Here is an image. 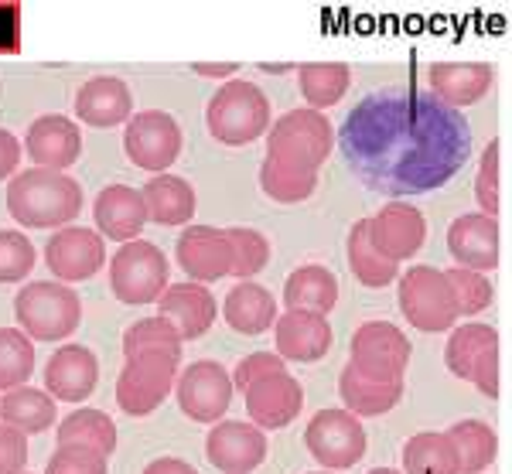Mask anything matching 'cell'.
I'll list each match as a JSON object with an SVG mask.
<instances>
[{
	"mask_svg": "<svg viewBox=\"0 0 512 474\" xmlns=\"http://www.w3.org/2000/svg\"><path fill=\"white\" fill-rule=\"evenodd\" d=\"M277 355L284 362H321L332 352V324L321 314L284 311L274 321Z\"/></svg>",
	"mask_w": 512,
	"mask_h": 474,
	"instance_id": "44dd1931",
	"label": "cell"
},
{
	"mask_svg": "<svg viewBox=\"0 0 512 474\" xmlns=\"http://www.w3.org/2000/svg\"><path fill=\"white\" fill-rule=\"evenodd\" d=\"M304 444L325 471H345L366 454V427L349 410H321L304 430Z\"/></svg>",
	"mask_w": 512,
	"mask_h": 474,
	"instance_id": "30bf717a",
	"label": "cell"
},
{
	"mask_svg": "<svg viewBox=\"0 0 512 474\" xmlns=\"http://www.w3.org/2000/svg\"><path fill=\"white\" fill-rule=\"evenodd\" d=\"M178 266L192 284H216L233 273V249H229L226 229L216 226H192L178 236L175 246Z\"/></svg>",
	"mask_w": 512,
	"mask_h": 474,
	"instance_id": "9a60e30c",
	"label": "cell"
},
{
	"mask_svg": "<svg viewBox=\"0 0 512 474\" xmlns=\"http://www.w3.org/2000/svg\"><path fill=\"white\" fill-rule=\"evenodd\" d=\"M260 188L267 198H274L280 205H297V202H308L318 188V174L315 171H294L284 168V164L270 161L263 157L260 164Z\"/></svg>",
	"mask_w": 512,
	"mask_h": 474,
	"instance_id": "74e56055",
	"label": "cell"
},
{
	"mask_svg": "<svg viewBox=\"0 0 512 474\" xmlns=\"http://www.w3.org/2000/svg\"><path fill=\"white\" fill-rule=\"evenodd\" d=\"M427 82H431V96L437 103L461 110V106H472L492 89V65L485 62H437L427 69Z\"/></svg>",
	"mask_w": 512,
	"mask_h": 474,
	"instance_id": "cb8c5ba5",
	"label": "cell"
},
{
	"mask_svg": "<svg viewBox=\"0 0 512 474\" xmlns=\"http://www.w3.org/2000/svg\"><path fill=\"white\" fill-rule=\"evenodd\" d=\"M338 151L369 191L390 198L444 188L472 157L465 113L417 89H379L345 116Z\"/></svg>",
	"mask_w": 512,
	"mask_h": 474,
	"instance_id": "6da1fadb",
	"label": "cell"
},
{
	"mask_svg": "<svg viewBox=\"0 0 512 474\" xmlns=\"http://www.w3.org/2000/svg\"><path fill=\"white\" fill-rule=\"evenodd\" d=\"M18 164H21V140L14 137L11 130L0 127V181H4V178H14Z\"/></svg>",
	"mask_w": 512,
	"mask_h": 474,
	"instance_id": "c3c4849f",
	"label": "cell"
},
{
	"mask_svg": "<svg viewBox=\"0 0 512 474\" xmlns=\"http://www.w3.org/2000/svg\"><path fill=\"white\" fill-rule=\"evenodd\" d=\"M475 202L478 212L495 219L499 215V144H492L482 151V161H478V174H475Z\"/></svg>",
	"mask_w": 512,
	"mask_h": 474,
	"instance_id": "7bdbcfd3",
	"label": "cell"
},
{
	"mask_svg": "<svg viewBox=\"0 0 512 474\" xmlns=\"http://www.w3.org/2000/svg\"><path fill=\"white\" fill-rule=\"evenodd\" d=\"M14 318L31 342H62L72 338L82 321V301L69 284L35 280L14 297Z\"/></svg>",
	"mask_w": 512,
	"mask_h": 474,
	"instance_id": "3957f363",
	"label": "cell"
},
{
	"mask_svg": "<svg viewBox=\"0 0 512 474\" xmlns=\"http://www.w3.org/2000/svg\"><path fill=\"white\" fill-rule=\"evenodd\" d=\"M205 454L219 474H253L267 457V434L246 420H219L205 437Z\"/></svg>",
	"mask_w": 512,
	"mask_h": 474,
	"instance_id": "5bb4252c",
	"label": "cell"
},
{
	"mask_svg": "<svg viewBox=\"0 0 512 474\" xmlns=\"http://www.w3.org/2000/svg\"><path fill=\"white\" fill-rule=\"evenodd\" d=\"M24 147H28V157L45 171H65L79 161L82 154V133L76 127V120H65L59 113L38 116L28 127V137H24Z\"/></svg>",
	"mask_w": 512,
	"mask_h": 474,
	"instance_id": "ffe728a7",
	"label": "cell"
},
{
	"mask_svg": "<svg viewBox=\"0 0 512 474\" xmlns=\"http://www.w3.org/2000/svg\"><path fill=\"white\" fill-rule=\"evenodd\" d=\"M28 468V437L0 423V474H21Z\"/></svg>",
	"mask_w": 512,
	"mask_h": 474,
	"instance_id": "bcb514c9",
	"label": "cell"
},
{
	"mask_svg": "<svg viewBox=\"0 0 512 474\" xmlns=\"http://www.w3.org/2000/svg\"><path fill=\"white\" fill-rule=\"evenodd\" d=\"M222 318L239 335H263V331L274 328L277 321V304L274 294L267 287L253 284V280H243L226 294L222 301Z\"/></svg>",
	"mask_w": 512,
	"mask_h": 474,
	"instance_id": "83f0119b",
	"label": "cell"
},
{
	"mask_svg": "<svg viewBox=\"0 0 512 474\" xmlns=\"http://www.w3.org/2000/svg\"><path fill=\"white\" fill-rule=\"evenodd\" d=\"M21 474H28V471H21Z\"/></svg>",
	"mask_w": 512,
	"mask_h": 474,
	"instance_id": "11a10c76",
	"label": "cell"
},
{
	"mask_svg": "<svg viewBox=\"0 0 512 474\" xmlns=\"http://www.w3.org/2000/svg\"><path fill=\"white\" fill-rule=\"evenodd\" d=\"M144 474H198L192 464L181 461V457H158L144 468Z\"/></svg>",
	"mask_w": 512,
	"mask_h": 474,
	"instance_id": "681fc988",
	"label": "cell"
},
{
	"mask_svg": "<svg viewBox=\"0 0 512 474\" xmlns=\"http://www.w3.org/2000/svg\"><path fill=\"white\" fill-rule=\"evenodd\" d=\"M175 396L188 420L219 423L226 417L229 403H233V376L212 359L192 362L175 379Z\"/></svg>",
	"mask_w": 512,
	"mask_h": 474,
	"instance_id": "7c38bea8",
	"label": "cell"
},
{
	"mask_svg": "<svg viewBox=\"0 0 512 474\" xmlns=\"http://www.w3.org/2000/svg\"><path fill=\"white\" fill-rule=\"evenodd\" d=\"M35 372V342L21 328H0V393L28 386Z\"/></svg>",
	"mask_w": 512,
	"mask_h": 474,
	"instance_id": "f35d334b",
	"label": "cell"
},
{
	"mask_svg": "<svg viewBox=\"0 0 512 474\" xmlns=\"http://www.w3.org/2000/svg\"><path fill=\"white\" fill-rule=\"evenodd\" d=\"M338 396L352 417H383L403 399V382H373L345 365L338 376Z\"/></svg>",
	"mask_w": 512,
	"mask_h": 474,
	"instance_id": "f1b7e54d",
	"label": "cell"
},
{
	"mask_svg": "<svg viewBox=\"0 0 512 474\" xmlns=\"http://www.w3.org/2000/svg\"><path fill=\"white\" fill-rule=\"evenodd\" d=\"M158 314L175 324L181 342H195V338H202L216 324L219 307L216 297L209 294V287L188 280V284H171L164 290L158 301Z\"/></svg>",
	"mask_w": 512,
	"mask_h": 474,
	"instance_id": "7402d4cb",
	"label": "cell"
},
{
	"mask_svg": "<svg viewBox=\"0 0 512 474\" xmlns=\"http://www.w3.org/2000/svg\"><path fill=\"white\" fill-rule=\"evenodd\" d=\"M246 417L260 430H284L287 423L297 420L304 406V389L291 372H274V376L256 379L246 389Z\"/></svg>",
	"mask_w": 512,
	"mask_h": 474,
	"instance_id": "e0dca14e",
	"label": "cell"
},
{
	"mask_svg": "<svg viewBox=\"0 0 512 474\" xmlns=\"http://www.w3.org/2000/svg\"><path fill=\"white\" fill-rule=\"evenodd\" d=\"M260 69H263V72H270V76H274V72L280 76V72H287V69H291V65H274V62H263Z\"/></svg>",
	"mask_w": 512,
	"mask_h": 474,
	"instance_id": "816d5d0a",
	"label": "cell"
},
{
	"mask_svg": "<svg viewBox=\"0 0 512 474\" xmlns=\"http://www.w3.org/2000/svg\"><path fill=\"white\" fill-rule=\"evenodd\" d=\"M448 253L454 266L475 273H489L499 266V222L482 212L458 215L448 229Z\"/></svg>",
	"mask_w": 512,
	"mask_h": 474,
	"instance_id": "d6986e66",
	"label": "cell"
},
{
	"mask_svg": "<svg viewBox=\"0 0 512 474\" xmlns=\"http://www.w3.org/2000/svg\"><path fill=\"white\" fill-rule=\"evenodd\" d=\"M315 474H328V471H315Z\"/></svg>",
	"mask_w": 512,
	"mask_h": 474,
	"instance_id": "db71d44e",
	"label": "cell"
},
{
	"mask_svg": "<svg viewBox=\"0 0 512 474\" xmlns=\"http://www.w3.org/2000/svg\"><path fill=\"white\" fill-rule=\"evenodd\" d=\"M284 304L287 311H308L328 318L338 304V277L321 263H304L287 277L284 284Z\"/></svg>",
	"mask_w": 512,
	"mask_h": 474,
	"instance_id": "4316f807",
	"label": "cell"
},
{
	"mask_svg": "<svg viewBox=\"0 0 512 474\" xmlns=\"http://www.w3.org/2000/svg\"><path fill=\"white\" fill-rule=\"evenodd\" d=\"M192 69L198 72V76H209V79H229V76H236L239 65H236V62H222V65L198 62V65H192Z\"/></svg>",
	"mask_w": 512,
	"mask_h": 474,
	"instance_id": "f907efd6",
	"label": "cell"
},
{
	"mask_svg": "<svg viewBox=\"0 0 512 474\" xmlns=\"http://www.w3.org/2000/svg\"><path fill=\"white\" fill-rule=\"evenodd\" d=\"M369 474H400V471H393V468H373Z\"/></svg>",
	"mask_w": 512,
	"mask_h": 474,
	"instance_id": "f5cc1de1",
	"label": "cell"
},
{
	"mask_svg": "<svg viewBox=\"0 0 512 474\" xmlns=\"http://www.w3.org/2000/svg\"><path fill=\"white\" fill-rule=\"evenodd\" d=\"M335 147V130L325 113L318 110H291L270 127L267 157L294 171H315L328 161Z\"/></svg>",
	"mask_w": 512,
	"mask_h": 474,
	"instance_id": "5b68a950",
	"label": "cell"
},
{
	"mask_svg": "<svg viewBox=\"0 0 512 474\" xmlns=\"http://www.w3.org/2000/svg\"><path fill=\"white\" fill-rule=\"evenodd\" d=\"M274 372H284V359H280V355H274V352H253V355H246V359H239L236 372H233V389L246 393V389H250L256 379L274 376Z\"/></svg>",
	"mask_w": 512,
	"mask_h": 474,
	"instance_id": "f6af8a7d",
	"label": "cell"
},
{
	"mask_svg": "<svg viewBox=\"0 0 512 474\" xmlns=\"http://www.w3.org/2000/svg\"><path fill=\"white\" fill-rule=\"evenodd\" d=\"M178 365L168 355H134L120 369L117 403L127 417H151L154 410L175 393Z\"/></svg>",
	"mask_w": 512,
	"mask_h": 474,
	"instance_id": "9c48e42d",
	"label": "cell"
},
{
	"mask_svg": "<svg viewBox=\"0 0 512 474\" xmlns=\"http://www.w3.org/2000/svg\"><path fill=\"white\" fill-rule=\"evenodd\" d=\"M38 253L18 229H0V284H21L35 270Z\"/></svg>",
	"mask_w": 512,
	"mask_h": 474,
	"instance_id": "60d3db41",
	"label": "cell"
},
{
	"mask_svg": "<svg viewBox=\"0 0 512 474\" xmlns=\"http://www.w3.org/2000/svg\"><path fill=\"white\" fill-rule=\"evenodd\" d=\"M181 335L168 318L154 314V318H140L123 331V355H168V359L181 362Z\"/></svg>",
	"mask_w": 512,
	"mask_h": 474,
	"instance_id": "d590c367",
	"label": "cell"
},
{
	"mask_svg": "<svg viewBox=\"0 0 512 474\" xmlns=\"http://www.w3.org/2000/svg\"><path fill=\"white\" fill-rule=\"evenodd\" d=\"M297 86H301V96L308 99V110H328V106L342 103V96L349 93L352 86V72L349 65L338 62H318V65H301L297 69Z\"/></svg>",
	"mask_w": 512,
	"mask_h": 474,
	"instance_id": "e575fe53",
	"label": "cell"
},
{
	"mask_svg": "<svg viewBox=\"0 0 512 474\" xmlns=\"http://www.w3.org/2000/svg\"><path fill=\"white\" fill-rule=\"evenodd\" d=\"M99 382V362L93 348L86 345H62L45 365V393L62 403H82L96 393Z\"/></svg>",
	"mask_w": 512,
	"mask_h": 474,
	"instance_id": "ac0fdd59",
	"label": "cell"
},
{
	"mask_svg": "<svg viewBox=\"0 0 512 474\" xmlns=\"http://www.w3.org/2000/svg\"><path fill=\"white\" fill-rule=\"evenodd\" d=\"M400 280L396 290V301H400V314L414 324L417 331L437 335V331H451L458 321V307H454L451 284L444 277V270L427 263L410 266Z\"/></svg>",
	"mask_w": 512,
	"mask_h": 474,
	"instance_id": "52a82bcc",
	"label": "cell"
},
{
	"mask_svg": "<svg viewBox=\"0 0 512 474\" xmlns=\"http://www.w3.org/2000/svg\"><path fill=\"white\" fill-rule=\"evenodd\" d=\"M59 447H86V451L113 457V451H117V423L103 410L82 406L59 423Z\"/></svg>",
	"mask_w": 512,
	"mask_h": 474,
	"instance_id": "d6a6232c",
	"label": "cell"
},
{
	"mask_svg": "<svg viewBox=\"0 0 512 474\" xmlns=\"http://www.w3.org/2000/svg\"><path fill=\"white\" fill-rule=\"evenodd\" d=\"M345 253H349L352 277L359 280L362 287L379 290V287H390L393 280L400 277V263L386 260V256L373 246V239H369V219H359L349 229V239H345Z\"/></svg>",
	"mask_w": 512,
	"mask_h": 474,
	"instance_id": "f546056e",
	"label": "cell"
},
{
	"mask_svg": "<svg viewBox=\"0 0 512 474\" xmlns=\"http://www.w3.org/2000/svg\"><path fill=\"white\" fill-rule=\"evenodd\" d=\"M349 365L373 382H403L410 365V338L390 321H366L349 342Z\"/></svg>",
	"mask_w": 512,
	"mask_h": 474,
	"instance_id": "ba28073f",
	"label": "cell"
},
{
	"mask_svg": "<svg viewBox=\"0 0 512 474\" xmlns=\"http://www.w3.org/2000/svg\"><path fill=\"white\" fill-rule=\"evenodd\" d=\"M226 239H229V249H233V277L253 280L256 273L270 263V243L263 232L233 226V229H226Z\"/></svg>",
	"mask_w": 512,
	"mask_h": 474,
	"instance_id": "ab89813d",
	"label": "cell"
},
{
	"mask_svg": "<svg viewBox=\"0 0 512 474\" xmlns=\"http://www.w3.org/2000/svg\"><path fill=\"white\" fill-rule=\"evenodd\" d=\"M492 345H499V335H495L492 324H478V321L461 324V328H454L451 338H448V348H444V365H448L451 376L468 382V376H472V369L478 362V355H482L485 348H492Z\"/></svg>",
	"mask_w": 512,
	"mask_h": 474,
	"instance_id": "8d00e7d4",
	"label": "cell"
},
{
	"mask_svg": "<svg viewBox=\"0 0 512 474\" xmlns=\"http://www.w3.org/2000/svg\"><path fill=\"white\" fill-rule=\"evenodd\" d=\"M369 239L386 260L403 263L420 253L427 239L424 212L410 202H386L373 219H369Z\"/></svg>",
	"mask_w": 512,
	"mask_h": 474,
	"instance_id": "2e32d148",
	"label": "cell"
},
{
	"mask_svg": "<svg viewBox=\"0 0 512 474\" xmlns=\"http://www.w3.org/2000/svg\"><path fill=\"white\" fill-rule=\"evenodd\" d=\"M444 277H448V284H451L458 318L461 314H482L485 307L492 304V284L485 273L465 270V266H451V270H444Z\"/></svg>",
	"mask_w": 512,
	"mask_h": 474,
	"instance_id": "b9f144b4",
	"label": "cell"
},
{
	"mask_svg": "<svg viewBox=\"0 0 512 474\" xmlns=\"http://www.w3.org/2000/svg\"><path fill=\"white\" fill-rule=\"evenodd\" d=\"M93 219L99 236L117 239V243H134L140 229L147 226V209L137 188L130 185H110L96 195Z\"/></svg>",
	"mask_w": 512,
	"mask_h": 474,
	"instance_id": "603a6c76",
	"label": "cell"
},
{
	"mask_svg": "<svg viewBox=\"0 0 512 474\" xmlns=\"http://www.w3.org/2000/svg\"><path fill=\"white\" fill-rule=\"evenodd\" d=\"M403 474H458V454L444 430H424L403 444Z\"/></svg>",
	"mask_w": 512,
	"mask_h": 474,
	"instance_id": "836d02e7",
	"label": "cell"
},
{
	"mask_svg": "<svg viewBox=\"0 0 512 474\" xmlns=\"http://www.w3.org/2000/svg\"><path fill=\"white\" fill-rule=\"evenodd\" d=\"M7 212L24 229H65L82 212V185L62 171L28 168L7 185Z\"/></svg>",
	"mask_w": 512,
	"mask_h": 474,
	"instance_id": "7a4b0ae2",
	"label": "cell"
},
{
	"mask_svg": "<svg viewBox=\"0 0 512 474\" xmlns=\"http://www.w3.org/2000/svg\"><path fill=\"white\" fill-rule=\"evenodd\" d=\"M140 198H144L147 222L164 229L188 226L198 205L195 188L185 178H178V174H154V178H147L144 188H140Z\"/></svg>",
	"mask_w": 512,
	"mask_h": 474,
	"instance_id": "484cf974",
	"label": "cell"
},
{
	"mask_svg": "<svg viewBox=\"0 0 512 474\" xmlns=\"http://www.w3.org/2000/svg\"><path fill=\"white\" fill-rule=\"evenodd\" d=\"M123 147H127V157L140 171L164 174L181 154V127L171 113L144 110L127 120Z\"/></svg>",
	"mask_w": 512,
	"mask_h": 474,
	"instance_id": "8fae6325",
	"label": "cell"
},
{
	"mask_svg": "<svg viewBox=\"0 0 512 474\" xmlns=\"http://www.w3.org/2000/svg\"><path fill=\"white\" fill-rule=\"evenodd\" d=\"M448 440L458 454V474H482L485 468H492L495 454H499V440H495V430L482 420H458L451 423Z\"/></svg>",
	"mask_w": 512,
	"mask_h": 474,
	"instance_id": "1f68e13d",
	"label": "cell"
},
{
	"mask_svg": "<svg viewBox=\"0 0 512 474\" xmlns=\"http://www.w3.org/2000/svg\"><path fill=\"white\" fill-rule=\"evenodd\" d=\"M468 382H472L482 396H489V399L499 396V345L485 348V352L478 355V362H475Z\"/></svg>",
	"mask_w": 512,
	"mask_h": 474,
	"instance_id": "7dc6e473",
	"label": "cell"
},
{
	"mask_svg": "<svg viewBox=\"0 0 512 474\" xmlns=\"http://www.w3.org/2000/svg\"><path fill=\"white\" fill-rule=\"evenodd\" d=\"M110 287L120 304H158L164 290L171 287L168 256L154 243H147V239L123 243L117 256L110 260Z\"/></svg>",
	"mask_w": 512,
	"mask_h": 474,
	"instance_id": "8992f818",
	"label": "cell"
},
{
	"mask_svg": "<svg viewBox=\"0 0 512 474\" xmlns=\"http://www.w3.org/2000/svg\"><path fill=\"white\" fill-rule=\"evenodd\" d=\"M76 116L89 127H120L134 116V96L117 76H93L76 93Z\"/></svg>",
	"mask_w": 512,
	"mask_h": 474,
	"instance_id": "d4e9b609",
	"label": "cell"
},
{
	"mask_svg": "<svg viewBox=\"0 0 512 474\" xmlns=\"http://www.w3.org/2000/svg\"><path fill=\"white\" fill-rule=\"evenodd\" d=\"M45 263L59 284H82L96 277L106 263V243L96 229L65 226L45 243Z\"/></svg>",
	"mask_w": 512,
	"mask_h": 474,
	"instance_id": "4fadbf2b",
	"label": "cell"
},
{
	"mask_svg": "<svg viewBox=\"0 0 512 474\" xmlns=\"http://www.w3.org/2000/svg\"><path fill=\"white\" fill-rule=\"evenodd\" d=\"M209 133L226 147H246L270 130V103L260 86L246 79H229L209 99L205 110Z\"/></svg>",
	"mask_w": 512,
	"mask_h": 474,
	"instance_id": "277c9868",
	"label": "cell"
},
{
	"mask_svg": "<svg viewBox=\"0 0 512 474\" xmlns=\"http://www.w3.org/2000/svg\"><path fill=\"white\" fill-rule=\"evenodd\" d=\"M45 474H106V457L86 447H55Z\"/></svg>",
	"mask_w": 512,
	"mask_h": 474,
	"instance_id": "ee69618b",
	"label": "cell"
},
{
	"mask_svg": "<svg viewBox=\"0 0 512 474\" xmlns=\"http://www.w3.org/2000/svg\"><path fill=\"white\" fill-rule=\"evenodd\" d=\"M55 420H59L55 417V399L35 386L7 389V393L0 396V423L21 430L24 437L55 427Z\"/></svg>",
	"mask_w": 512,
	"mask_h": 474,
	"instance_id": "4dcf8cb0",
	"label": "cell"
}]
</instances>
